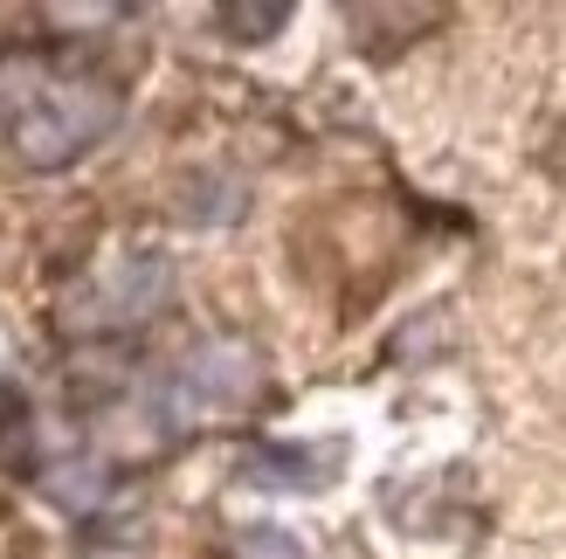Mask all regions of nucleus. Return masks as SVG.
<instances>
[{
  "label": "nucleus",
  "mask_w": 566,
  "mask_h": 559,
  "mask_svg": "<svg viewBox=\"0 0 566 559\" xmlns=\"http://www.w3.org/2000/svg\"><path fill=\"white\" fill-rule=\"evenodd\" d=\"M263 387V367H256V352L235 346V339H221V346H201L187 359V394L193 401H221V408H235L249 401Z\"/></svg>",
  "instance_id": "7ed1b4c3"
},
{
  "label": "nucleus",
  "mask_w": 566,
  "mask_h": 559,
  "mask_svg": "<svg viewBox=\"0 0 566 559\" xmlns=\"http://www.w3.org/2000/svg\"><path fill=\"white\" fill-rule=\"evenodd\" d=\"M118 125V97L104 83H55L35 104L14 118V152L35 166V173H55L97 146V138Z\"/></svg>",
  "instance_id": "f257e3e1"
},
{
  "label": "nucleus",
  "mask_w": 566,
  "mask_h": 559,
  "mask_svg": "<svg viewBox=\"0 0 566 559\" xmlns=\"http://www.w3.org/2000/svg\"><path fill=\"white\" fill-rule=\"evenodd\" d=\"M49 14H63L70 28H97V21H111V14H125V8H49Z\"/></svg>",
  "instance_id": "6e6552de"
},
{
  "label": "nucleus",
  "mask_w": 566,
  "mask_h": 559,
  "mask_svg": "<svg viewBox=\"0 0 566 559\" xmlns=\"http://www.w3.org/2000/svg\"><path fill=\"white\" fill-rule=\"evenodd\" d=\"M42 491H49L63 511L91 518L104 497H111V470H104V463H91V456H76V463H49V470H42Z\"/></svg>",
  "instance_id": "20e7f679"
},
{
  "label": "nucleus",
  "mask_w": 566,
  "mask_h": 559,
  "mask_svg": "<svg viewBox=\"0 0 566 559\" xmlns=\"http://www.w3.org/2000/svg\"><path fill=\"white\" fill-rule=\"evenodd\" d=\"M325 456H338L332 442H325V450H311V442H276V450H263L256 477H263V484H297V491H318V484H332V463H325Z\"/></svg>",
  "instance_id": "39448f33"
},
{
  "label": "nucleus",
  "mask_w": 566,
  "mask_h": 559,
  "mask_svg": "<svg viewBox=\"0 0 566 559\" xmlns=\"http://www.w3.org/2000/svg\"><path fill=\"white\" fill-rule=\"evenodd\" d=\"M174 297V263L166 256H125L97 270L70 304H63V331H125V325H146L153 312H166Z\"/></svg>",
  "instance_id": "f03ea898"
},
{
  "label": "nucleus",
  "mask_w": 566,
  "mask_h": 559,
  "mask_svg": "<svg viewBox=\"0 0 566 559\" xmlns=\"http://www.w3.org/2000/svg\"><path fill=\"white\" fill-rule=\"evenodd\" d=\"M283 21H291V0H229V8H221V28H229L235 42H263Z\"/></svg>",
  "instance_id": "423d86ee"
},
{
  "label": "nucleus",
  "mask_w": 566,
  "mask_h": 559,
  "mask_svg": "<svg viewBox=\"0 0 566 559\" xmlns=\"http://www.w3.org/2000/svg\"><path fill=\"white\" fill-rule=\"evenodd\" d=\"M235 559H304V546L291 532H276V525H249L235 539Z\"/></svg>",
  "instance_id": "0eeeda50"
}]
</instances>
